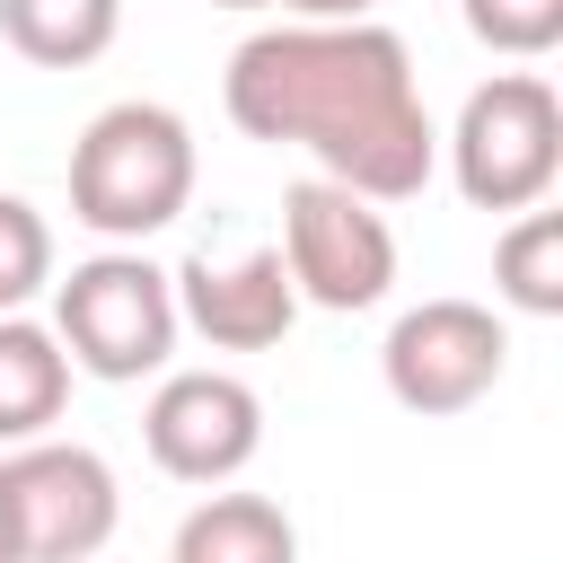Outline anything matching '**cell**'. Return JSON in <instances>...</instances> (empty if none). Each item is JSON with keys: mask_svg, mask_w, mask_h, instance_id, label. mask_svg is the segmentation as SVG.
Instances as JSON below:
<instances>
[{"mask_svg": "<svg viewBox=\"0 0 563 563\" xmlns=\"http://www.w3.org/2000/svg\"><path fill=\"white\" fill-rule=\"evenodd\" d=\"M53 334H62L79 378H106V387L158 378L176 334H185L176 325V282L141 246H106V255L53 273Z\"/></svg>", "mask_w": 563, "mask_h": 563, "instance_id": "cell-4", "label": "cell"}, {"mask_svg": "<svg viewBox=\"0 0 563 563\" xmlns=\"http://www.w3.org/2000/svg\"><path fill=\"white\" fill-rule=\"evenodd\" d=\"M273 9H290V18H308V26H343V18H378V0H273Z\"/></svg>", "mask_w": 563, "mask_h": 563, "instance_id": "cell-16", "label": "cell"}, {"mask_svg": "<svg viewBox=\"0 0 563 563\" xmlns=\"http://www.w3.org/2000/svg\"><path fill=\"white\" fill-rule=\"evenodd\" d=\"M0 563H18V519H9V484H0Z\"/></svg>", "mask_w": 563, "mask_h": 563, "instance_id": "cell-17", "label": "cell"}, {"mask_svg": "<svg viewBox=\"0 0 563 563\" xmlns=\"http://www.w3.org/2000/svg\"><path fill=\"white\" fill-rule=\"evenodd\" d=\"M211 9H273V0H211Z\"/></svg>", "mask_w": 563, "mask_h": 563, "instance_id": "cell-18", "label": "cell"}, {"mask_svg": "<svg viewBox=\"0 0 563 563\" xmlns=\"http://www.w3.org/2000/svg\"><path fill=\"white\" fill-rule=\"evenodd\" d=\"M150 466L176 484H229L264 449V396L238 369H167L150 413H141Z\"/></svg>", "mask_w": 563, "mask_h": 563, "instance_id": "cell-8", "label": "cell"}, {"mask_svg": "<svg viewBox=\"0 0 563 563\" xmlns=\"http://www.w3.org/2000/svg\"><path fill=\"white\" fill-rule=\"evenodd\" d=\"M220 106L246 141L308 150L317 176H334L369 202H413L440 167V123L422 106L413 53L378 18L255 26L220 70Z\"/></svg>", "mask_w": 563, "mask_h": 563, "instance_id": "cell-1", "label": "cell"}, {"mask_svg": "<svg viewBox=\"0 0 563 563\" xmlns=\"http://www.w3.org/2000/svg\"><path fill=\"white\" fill-rule=\"evenodd\" d=\"M0 484H9V519H18V563H88L106 554L114 519H123V484L88 440H26L0 449Z\"/></svg>", "mask_w": 563, "mask_h": 563, "instance_id": "cell-7", "label": "cell"}, {"mask_svg": "<svg viewBox=\"0 0 563 563\" xmlns=\"http://www.w3.org/2000/svg\"><path fill=\"white\" fill-rule=\"evenodd\" d=\"M123 26V0H0V44L35 70H88Z\"/></svg>", "mask_w": 563, "mask_h": 563, "instance_id": "cell-12", "label": "cell"}, {"mask_svg": "<svg viewBox=\"0 0 563 563\" xmlns=\"http://www.w3.org/2000/svg\"><path fill=\"white\" fill-rule=\"evenodd\" d=\"M510 369V325L484 308V299H422L387 325L378 343V378L405 413L440 422V413H466L501 387Z\"/></svg>", "mask_w": 563, "mask_h": 563, "instance_id": "cell-6", "label": "cell"}, {"mask_svg": "<svg viewBox=\"0 0 563 563\" xmlns=\"http://www.w3.org/2000/svg\"><path fill=\"white\" fill-rule=\"evenodd\" d=\"M70 352L53 325H35L26 308L0 317V449H26L44 440L62 413H70Z\"/></svg>", "mask_w": 563, "mask_h": 563, "instance_id": "cell-10", "label": "cell"}, {"mask_svg": "<svg viewBox=\"0 0 563 563\" xmlns=\"http://www.w3.org/2000/svg\"><path fill=\"white\" fill-rule=\"evenodd\" d=\"M88 563H97V554H88Z\"/></svg>", "mask_w": 563, "mask_h": 563, "instance_id": "cell-19", "label": "cell"}, {"mask_svg": "<svg viewBox=\"0 0 563 563\" xmlns=\"http://www.w3.org/2000/svg\"><path fill=\"white\" fill-rule=\"evenodd\" d=\"M167 282H176V325H194L211 352H273L299 325V290H290L282 246H246L229 264L194 255Z\"/></svg>", "mask_w": 563, "mask_h": 563, "instance_id": "cell-9", "label": "cell"}, {"mask_svg": "<svg viewBox=\"0 0 563 563\" xmlns=\"http://www.w3.org/2000/svg\"><path fill=\"white\" fill-rule=\"evenodd\" d=\"M493 290L519 317H563V220L554 211H510L493 238Z\"/></svg>", "mask_w": 563, "mask_h": 563, "instance_id": "cell-13", "label": "cell"}, {"mask_svg": "<svg viewBox=\"0 0 563 563\" xmlns=\"http://www.w3.org/2000/svg\"><path fill=\"white\" fill-rule=\"evenodd\" d=\"M35 290H53V220L26 194H0V317H18Z\"/></svg>", "mask_w": 563, "mask_h": 563, "instance_id": "cell-15", "label": "cell"}, {"mask_svg": "<svg viewBox=\"0 0 563 563\" xmlns=\"http://www.w3.org/2000/svg\"><path fill=\"white\" fill-rule=\"evenodd\" d=\"M185 202H194V132L176 106L123 97V106L88 114V132L70 141V220L79 229H97L106 246H141Z\"/></svg>", "mask_w": 563, "mask_h": 563, "instance_id": "cell-2", "label": "cell"}, {"mask_svg": "<svg viewBox=\"0 0 563 563\" xmlns=\"http://www.w3.org/2000/svg\"><path fill=\"white\" fill-rule=\"evenodd\" d=\"M167 563H299V528L282 501L264 493H202L185 519H176V545Z\"/></svg>", "mask_w": 563, "mask_h": 563, "instance_id": "cell-11", "label": "cell"}, {"mask_svg": "<svg viewBox=\"0 0 563 563\" xmlns=\"http://www.w3.org/2000/svg\"><path fill=\"white\" fill-rule=\"evenodd\" d=\"M457 18L501 62H545L563 44V0H457Z\"/></svg>", "mask_w": 563, "mask_h": 563, "instance_id": "cell-14", "label": "cell"}, {"mask_svg": "<svg viewBox=\"0 0 563 563\" xmlns=\"http://www.w3.org/2000/svg\"><path fill=\"white\" fill-rule=\"evenodd\" d=\"M449 185L475 211H537L563 176V97L545 70H493L440 132Z\"/></svg>", "mask_w": 563, "mask_h": 563, "instance_id": "cell-3", "label": "cell"}, {"mask_svg": "<svg viewBox=\"0 0 563 563\" xmlns=\"http://www.w3.org/2000/svg\"><path fill=\"white\" fill-rule=\"evenodd\" d=\"M282 264H290V290L299 308H325V317H361L396 290V229H387V202L334 185V176H299L282 194Z\"/></svg>", "mask_w": 563, "mask_h": 563, "instance_id": "cell-5", "label": "cell"}]
</instances>
